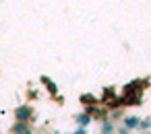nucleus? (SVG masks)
<instances>
[{"label":"nucleus","instance_id":"nucleus-10","mask_svg":"<svg viewBox=\"0 0 151 134\" xmlns=\"http://www.w3.org/2000/svg\"><path fill=\"white\" fill-rule=\"evenodd\" d=\"M73 134H89V132H87V128H77Z\"/></svg>","mask_w":151,"mask_h":134},{"label":"nucleus","instance_id":"nucleus-8","mask_svg":"<svg viewBox=\"0 0 151 134\" xmlns=\"http://www.w3.org/2000/svg\"><path fill=\"white\" fill-rule=\"evenodd\" d=\"M147 130H151V118H143L139 124V132H147Z\"/></svg>","mask_w":151,"mask_h":134},{"label":"nucleus","instance_id":"nucleus-11","mask_svg":"<svg viewBox=\"0 0 151 134\" xmlns=\"http://www.w3.org/2000/svg\"><path fill=\"white\" fill-rule=\"evenodd\" d=\"M137 134H149V132H137Z\"/></svg>","mask_w":151,"mask_h":134},{"label":"nucleus","instance_id":"nucleus-4","mask_svg":"<svg viewBox=\"0 0 151 134\" xmlns=\"http://www.w3.org/2000/svg\"><path fill=\"white\" fill-rule=\"evenodd\" d=\"M85 111L91 115V120H99V122L108 120V111H104L101 107H89V109H85Z\"/></svg>","mask_w":151,"mask_h":134},{"label":"nucleus","instance_id":"nucleus-1","mask_svg":"<svg viewBox=\"0 0 151 134\" xmlns=\"http://www.w3.org/2000/svg\"><path fill=\"white\" fill-rule=\"evenodd\" d=\"M15 120H17V122H27V124H31V120H33V107L27 105V103L15 107Z\"/></svg>","mask_w":151,"mask_h":134},{"label":"nucleus","instance_id":"nucleus-3","mask_svg":"<svg viewBox=\"0 0 151 134\" xmlns=\"http://www.w3.org/2000/svg\"><path fill=\"white\" fill-rule=\"evenodd\" d=\"M139 124H141V118L139 115H124L122 118V126H126L130 132L132 130H139Z\"/></svg>","mask_w":151,"mask_h":134},{"label":"nucleus","instance_id":"nucleus-7","mask_svg":"<svg viewBox=\"0 0 151 134\" xmlns=\"http://www.w3.org/2000/svg\"><path fill=\"white\" fill-rule=\"evenodd\" d=\"M120 118H124V115H122V109H112V111L108 113V120H110V122H118Z\"/></svg>","mask_w":151,"mask_h":134},{"label":"nucleus","instance_id":"nucleus-5","mask_svg":"<svg viewBox=\"0 0 151 134\" xmlns=\"http://www.w3.org/2000/svg\"><path fill=\"white\" fill-rule=\"evenodd\" d=\"M114 132H116V124L110 120H104L99 126V134H114Z\"/></svg>","mask_w":151,"mask_h":134},{"label":"nucleus","instance_id":"nucleus-6","mask_svg":"<svg viewBox=\"0 0 151 134\" xmlns=\"http://www.w3.org/2000/svg\"><path fill=\"white\" fill-rule=\"evenodd\" d=\"M89 122H91V115H89L87 111H83V113L77 115V126H79V128H87Z\"/></svg>","mask_w":151,"mask_h":134},{"label":"nucleus","instance_id":"nucleus-12","mask_svg":"<svg viewBox=\"0 0 151 134\" xmlns=\"http://www.w3.org/2000/svg\"><path fill=\"white\" fill-rule=\"evenodd\" d=\"M149 134H151V132H149Z\"/></svg>","mask_w":151,"mask_h":134},{"label":"nucleus","instance_id":"nucleus-9","mask_svg":"<svg viewBox=\"0 0 151 134\" xmlns=\"http://www.w3.org/2000/svg\"><path fill=\"white\" fill-rule=\"evenodd\" d=\"M116 134H130V130L126 126H116Z\"/></svg>","mask_w":151,"mask_h":134},{"label":"nucleus","instance_id":"nucleus-2","mask_svg":"<svg viewBox=\"0 0 151 134\" xmlns=\"http://www.w3.org/2000/svg\"><path fill=\"white\" fill-rule=\"evenodd\" d=\"M11 134H33V128H31V124H27V122H15Z\"/></svg>","mask_w":151,"mask_h":134}]
</instances>
